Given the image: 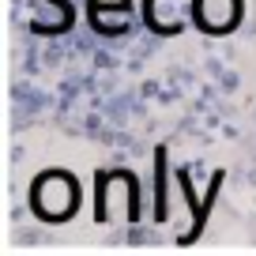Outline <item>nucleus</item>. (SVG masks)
Instances as JSON below:
<instances>
[{
  "instance_id": "f257e3e1",
  "label": "nucleus",
  "mask_w": 256,
  "mask_h": 256,
  "mask_svg": "<svg viewBox=\"0 0 256 256\" xmlns=\"http://www.w3.org/2000/svg\"><path fill=\"white\" fill-rule=\"evenodd\" d=\"M80 181L68 170H42L38 177L30 181V215L38 222H68V218L80 211Z\"/></svg>"
},
{
  "instance_id": "f03ea898",
  "label": "nucleus",
  "mask_w": 256,
  "mask_h": 256,
  "mask_svg": "<svg viewBox=\"0 0 256 256\" xmlns=\"http://www.w3.org/2000/svg\"><path fill=\"white\" fill-rule=\"evenodd\" d=\"M192 26L211 38H226L245 19V0H188Z\"/></svg>"
},
{
  "instance_id": "7ed1b4c3",
  "label": "nucleus",
  "mask_w": 256,
  "mask_h": 256,
  "mask_svg": "<svg viewBox=\"0 0 256 256\" xmlns=\"http://www.w3.org/2000/svg\"><path fill=\"white\" fill-rule=\"evenodd\" d=\"M177 184H181V196H184V204H188V211H192V226L177 238V245H196L204 226H208V218H211V208H215L218 192H222V184H226V170H215V174H211V184H208V196H204V200L196 196V188H192L188 170H177Z\"/></svg>"
},
{
  "instance_id": "20e7f679",
  "label": "nucleus",
  "mask_w": 256,
  "mask_h": 256,
  "mask_svg": "<svg viewBox=\"0 0 256 256\" xmlns=\"http://www.w3.org/2000/svg\"><path fill=\"white\" fill-rule=\"evenodd\" d=\"M192 23L184 0H144V26L158 38H174Z\"/></svg>"
},
{
  "instance_id": "39448f33",
  "label": "nucleus",
  "mask_w": 256,
  "mask_h": 256,
  "mask_svg": "<svg viewBox=\"0 0 256 256\" xmlns=\"http://www.w3.org/2000/svg\"><path fill=\"white\" fill-rule=\"evenodd\" d=\"M151 166H154V174H151V181H154V211H151V218H154V222H166V215H170V208H166V181H170V144H158V147H154V158H151Z\"/></svg>"
},
{
  "instance_id": "423d86ee",
  "label": "nucleus",
  "mask_w": 256,
  "mask_h": 256,
  "mask_svg": "<svg viewBox=\"0 0 256 256\" xmlns=\"http://www.w3.org/2000/svg\"><path fill=\"white\" fill-rule=\"evenodd\" d=\"M106 12H113V16H128V12H132V0H87V19H90V26H94Z\"/></svg>"
},
{
  "instance_id": "0eeeda50",
  "label": "nucleus",
  "mask_w": 256,
  "mask_h": 256,
  "mask_svg": "<svg viewBox=\"0 0 256 256\" xmlns=\"http://www.w3.org/2000/svg\"><path fill=\"white\" fill-rule=\"evenodd\" d=\"M46 4H53V8L60 12V26H64V30H72V26H76V8H72V0H46Z\"/></svg>"
}]
</instances>
